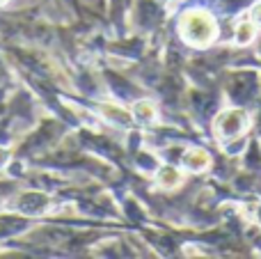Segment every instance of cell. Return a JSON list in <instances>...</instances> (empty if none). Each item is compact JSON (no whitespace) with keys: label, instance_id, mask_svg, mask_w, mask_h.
Here are the masks:
<instances>
[{"label":"cell","instance_id":"4","mask_svg":"<svg viewBox=\"0 0 261 259\" xmlns=\"http://www.w3.org/2000/svg\"><path fill=\"white\" fill-rule=\"evenodd\" d=\"M179 182H181L179 170L172 168V165H163L161 172H158V184L163 188H174V186H179Z\"/></svg>","mask_w":261,"mask_h":259},{"label":"cell","instance_id":"7","mask_svg":"<svg viewBox=\"0 0 261 259\" xmlns=\"http://www.w3.org/2000/svg\"><path fill=\"white\" fill-rule=\"evenodd\" d=\"M257 21H259V23H261V7H259V9H257Z\"/></svg>","mask_w":261,"mask_h":259},{"label":"cell","instance_id":"3","mask_svg":"<svg viewBox=\"0 0 261 259\" xmlns=\"http://www.w3.org/2000/svg\"><path fill=\"white\" fill-rule=\"evenodd\" d=\"M208 163H211V159L204 149H190L184 154V165L190 172H204L208 168Z\"/></svg>","mask_w":261,"mask_h":259},{"label":"cell","instance_id":"6","mask_svg":"<svg viewBox=\"0 0 261 259\" xmlns=\"http://www.w3.org/2000/svg\"><path fill=\"white\" fill-rule=\"evenodd\" d=\"M254 39V25L250 21H245V23H241L239 28H236V44H250V41Z\"/></svg>","mask_w":261,"mask_h":259},{"label":"cell","instance_id":"5","mask_svg":"<svg viewBox=\"0 0 261 259\" xmlns=\"http://www.w3.org/2000/svg\"><path fill=\"white\" fill-rule=\"evenodd\" d=\"M133 117L140 119V122H153V117H156V106L147 99L138 101V103L133 106Z\"/></svg>","mask_w":261,"mask_h":259},{"label":"cell","instance_id":"8","mask_svg":"<svg viewBox=\"0 0 261 259\" xmlns=\"http://www.w3.org/2000/svg\"><path fill=\"white\" fill-rule=\"evenodd\" d=\"M259 220H261V211H259Z\"/></svg>","mask_w":261,"mask_h":259},{"label":"cell","instance_id":"2","mask_svg":"<svg viewBox=\"0 0 261 259\" xmlns=\"http://www.w3.org/2000/svg\"><path fill=\"white\" fill-rule=\"evenodd\" d=\"M245 128H248V115H245V110H241V108L227 110V113H222L220 117L216 119V131L222 140H234V138H239L241 133L245 131Z\"/></svg>","mask_w":261,"mask_h":259},{"label":"cell","instance_id":"1","mask_svg":"<svg viewBox=\"0 0 261 259\" xmlns=\"http://www.w3.org/2000/svg\"><path fill=\"white\" fill-rule=\"evenodd\" d=\"M181 35L186 41H190L193 46H206L216 39L218 35V25L213 21V16L204 9H193V12H186L181 18L179 25Z\"/></svg>","mask_w":261,"mask_h":259}]
</instances>
